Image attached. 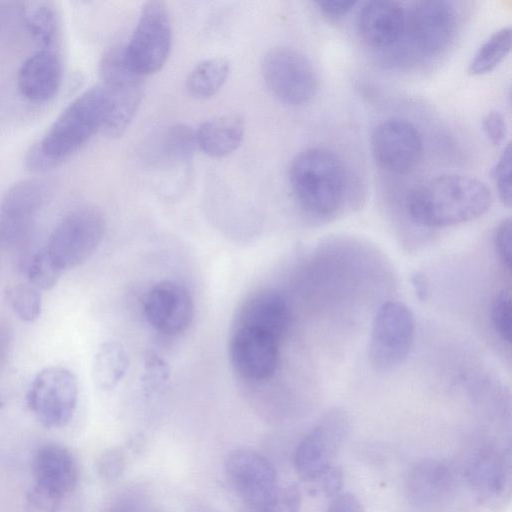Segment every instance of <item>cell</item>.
Segmentation results:
<instances>
[{"instance_id": "obj_1", "label": "cell", "mask_w": 512, "mask_h": 512, "mask_svg": "<svg viewBox=\"0 0 512 512\" xmlns=\"http://www.w3.org/2000/svg\"><path fill=\"white\" fill-rule=\"evenodd\" d=\"M490 203V191L481 181L446 174L410 190L405 207L414 224L438 228L476 219L489 209Z\"/></svg>"}, {"instance_id": "obj_2", "label": "cell", "mask_w": 512, "mask_h": 512, "mask_svg": "<svg viewBox=\"0 0 512 512\" xmlns=\"http://www.w3.org/2000/svg\"><path fill=\"white\" fill-rule=\"evenodd\" d=\"M108 108L104 87L96 85L73 100L25 156L26 167L44 172L57 167L102 129Z\"/></svg>"}, {"instance_id": "obj_3", "label": "cell", "mask_w": 512, "mask_h": 512, "mask_svg": "<svg viewBox=\"0 0 512 512\" xmlns=\"http://www.w3.org/2000/svg\"><path fill=\"white\" fill-rule=\"evenodd\" d=\"M289 181L301 207L320 217L334 215L342 207L349 184L341 158L323 147L298 153L290 165Z\"/></svg>"}, {"instance_id": "obj_4", "label": "cell", "mask_w": 512, "mask_h": 512, "mask_svg": "<svg viewBox=\"0 0 512 512\" xmlns=\"http://www.w3.org/2000/svg\"><path fill=\"white\" fill-rule=\"evenodd\" d=\"M99 71L108 99L101 131L106 137L117 138L125 133L139 109L144 91L143 76L129 66L124 46L119 45L103 55Z\"/></svg>"}, {"instance_id": "obj_5", "label": "cell", "mask_w": 512, "mask_h": 512, "mask_svg": "<svg viewBox=\"0 0 512 512\" xmlns=\"http://www.w3.org/2000/svg\"><path fill=\"white\" fill-rule=\"evenodd\" d=\"M105 230L102 211L92 205H82L57 223L44 249L63 272L85 262L99 247Z\"/></svg>"}, {"instance_id": "obj_6", "label": "cell", "mask_w": 512, "mask_h": 512, "mask_svg": "<svg viewBox=\"0 0 512 512\" xmlns=\"http://www.w3.org/2000/svg\"><path fill=\"white\" fill-rule=\"evenodd\" d=\"M171 41V22L166 5L157 0L146 2L131 38L124 46L129 66L143 77L157 72L169 56Z\"/></svg>"}, {"instance_id": "obj_7", "label": "cell", "mask_w": 512, "mask_h": 512, "mask_svg": "<svg viewBox=\"0 0 512 512\" xmlns=\"http://www.w3.org/2000/svg\"><path fill=\"white\" fill-rule=\"evenodd\" d=\"M456 29L457 14L450 2L419 1L406 11L400 41L404 40L417 57L430 59L440 55L450 45Z\"/></svg>"}, {"instance_id": "obj_8", "label": "cell", "mask_w": 512, "mask_h": 512, "mask_svg": "<svg viewBox=\"0 0 512 512\" xmlns=\"http://www.w3.org/2000/svg\"><path fill=\"white\" fill-rule=\"evenodd\" d=\"M349 418L339 408L328 411L296 448L294 467L307 485L335 466V459L348 435Z\"/></svg>"}, {"instance_id": "obj_9", "label": "cell", "mask_w": 512, "mask_h": 512, "mask_svg": "<svg viewBox=\"0 0 512 512\" xmlns=\"http://www.w3.org/2000/svg\"><path fill=\"white\" fill-rule=\"evenodd\" d=\"M414 338V318L411 310L398 301L383 304L374 318L369 358L378 371H391L407 358Z\"/></svg>"}, {"instance_id": "obj_10", "label": "cell", "mask_w": 512, "mask_h": 512, "mask_svg": "<svg viewBox=\"0 0 512 512\" xmlns=\"http://www.w3.org/2000/svg\"><path fill=\"white\" fill-rule=\"evenodd\" d=\"M262 75L270 91L288 105L307 104L318 89L312 63L291 48L277 47L268 51L262 61Z\"/></svg>"}, {"instance_id": "obj_11", "label": "cell", "mask_w": 512, "mask_h": 512, "mask_svg": "<svg viewBox=\"0 0 512 512\" xmlns=\"http://www.w3.org/2000/svg\"><path fill=\"white\" fill-rule=\"evenodd\" d=\"M26 401L30 411L43 426H65L72 419L77 406V379L64 367H46L34 377Z\"/></svg>"}, {"instance_id": "obj_12", "label": "cell", "mask_w": 512, "mask_h": 512, "mask_svg": "<svg viewBox=\"0 0 512 512\" xmlns=\"http://www.w3.org/2000/svg\"><path fill=\"white\" fill-rule=\"evenodd\" d=\"M48 193L47 183L40 179L19 181L5 192L0 200V241L4 245L23 249Z\"/></svg>"}, {"instance_id": "obj_13", "label": "cell", "mask_w": 512, "mask_h": 512, "mask_svg": "<svg viewBox=\"0 0 512 512\" xmlns=\"http://www.w3.org/2000/svg\"><path fill=\"white\" fill-rule=\"evenodd\" d=\"M281 341L264 329L234 323L229 344L234 370L250 381L270 378L279 365Z\"/></svg>"}, {"instance_id": "obj_14", "label": "cell", "mask_w": 512, "mask_h": 512, "mask_svg": "<svg viewBox=\"0 0 512 512\" xmlns=\"http://www.w3.org/2000/svg\"><path fill=\"white\" fill-rule=\"evenodd\" d=\"M465 477L478 501L487 507L507 503L511 494L510 444H486L470 458Z\"/></svg>"}, {"instance_id": "obj_15", "label": "cell", "mask_w": 512, "mask_h": 512, "mask_svg": "<svg viewBox=\"0 0 512 512\" xmlns=\"http://www.w3.org/2000/svg\"><path fill=\"white\" fill-rule=\"evenodd\" d=\"M422 138L410 121L388 119L378 124L370 137V150L375 163L386 172L406 174L420 161Z\"/></svg>"}, {"instance_id": "obj_16", "label": "cell", "mask_w": 512, "mask_h": 512, "mask_svg": "<svg viewBox=\"0 0 512 512\" xmlns=\"http://www.w3.org/2000/svg\"><path fill=\"white\" fill-rule=\"evenodd\" d=\"M224 472L229 486L245 506L266 502L280 487L272 463L252 449L230 452L224 463Z\"/></svg>"}, {"instance_id": "obj_17", "label": "cell", "mask_w": 512, "mask_h": 512, "mask_svg": "<svg viewBox=\"0 0 512 512\" xmlns=\"http://www.w3.org/2000/svg\"><path fill=\"white\" fill-rule=\"evenodd\" d=\"M144 313L155 330L165 335H177L184 332L193 320V298L181 283L161 281L148 292Z\"/></svg>"}, {"instance_id": "obj_18", "label": "cell", "mask_w": 512, "mask_h": 512, "mask_svg": "<svg viewBox=\"0 0 512 512\" xmlns=\"http://www.w3.org/2000/svg\"><path fill=\"white\" fill-rule=\"evenodd\" d=\"M455 470L445 460L427 458L415 463L407 473L405 489L409 500L420 507L442 504L456 488Z\"/></svg>"}, {"instance_id": "obj_19", "label": "cell", "mask_w": 512, "mask_h": 512, "mask_svg": "<svg viewBox=\"0 0 512 512\" xmlns=\"http://www.w3.org/2000/svg\"><path fill=\"white\" fill-rule=\"evenodd\" d=\"M406 11L397 2L368 1L357 16V29L363 41L374 48H387L400 41Z\"/></svg>"}, {"instance_id": "obj_20", "label": "cell", "mask_w": 512, "mask_h": 512, "mask_svg": "<svg viewBox=\"0 0 512 512\" xmlns=\"http://www.w3.org/2000/svg\"><path fill=\"white\" fill-rule=\"evenodd\" d=\"M60 57L51 49L39 50L20 66L17 86L20 94L30 102L43 103L58 93L62 82Z\"/></svg>"}, {"instance_id": "obj_21", "label": "cell", "mask_w": 512, "mask_h": 512, "mask_svg": "<svg viewBox=\"0 0 512 512\" xmlns=\"http://www.w3.org/2000/svg\"><path fill=\"white\" fill-rule=\"evenodd\" d=\"M32 471L35 485L61 498L74 490L79 477L78 466L71 452L56 443H47L37 449Z\"/></svg>"}, {"instance_id": "obj_22", "label": "cell", "mask_w": 512, "mask_h": 512, "mask_svg": "<svg viewBox=\"0 0 512 512\" xmlns=\"http://www.w3.org/2000/svg\"><path fill=\"white\" fill-rule=\"evenodd\" d=\"M235 323L258 327L283 339L291 324L289 303L276 290L260 291L245 301Z\"/></svg>"}, {"instance_id": "obj_23", "label": "cell", "mask_w": 512, "mask_h": 512, "mask_svg": "<svg viewBox=\"0 0 512 512\" xmlns=\"http://www.w3.org/2000/svg\"><path fill=\"white\" fill-rule=\"evenodd\" d=\"M196 132L197 146L208 156L229 155L240 145L244 122L234 114L222 115L203 122Z\"/></svg>"}, {"instance_id": "obj_24", "label": "cell", "mask_w": 512, "mask_h": 512, "mask_svg": "<svg viewBox=\"0 0 512 512\" xmlns=\"http://www.w3.org/2000/svg\"><path fill=\"white\" fill-rule=\"evenodd\" d=\"M129 368V357L118 342L108 340L97 348L92 365L95 385L102 391H111L118 386Z\"/></svg>"}, {"instance_id": "obj_25", "label": "cell", "mask_w": 512, "mask_h": 512, "mask_svg": "<svg viewBox=\"0 0 512 512\" xmlns=\"http://www.w3.org/2000/svg\"><path fill=\"white\" fill-rule=\"evenodd\" d=\"M231 69L223 57H213L199 62L187 77V90L194 98L205 99L215 95L226 82Z\"/></svg>"}, {"instance_id": "obj_26", "label": "cell", "mask_w": 512, "mask_h": 512, "mask_svg": "<svg viewBox=\"0 0 512 512\" xmlns=\"http://www.w3.org/2000/svg\"><path fill=\"white\" fill-rule=\"evenodd\" d=\"M23 20L32 38L45 49H50L57 41L59 19L51 3L29 2L23 9Z\"/></svg>"}, {"instance_id": "obj_27", "label": "cell", "mask_w": 512, "mask_h": 512, "mask_svg": "<svg viewBox=\"0 0 512 512\" xmlns=\"http://www.w3.org/2000/svg\"><path fill=\"white\" fill-rule=\"evenodd\" d=\"M511 41L510 27H503L495 31L475 53L468 67L469 74L483 75L496 68L510 52Z\"/></svg>"}, {"instance_id": "obj_28", "label": "cell", "mask_w": 512, "mask_h": 512, "mask_svg": "<svg viewBox=\"0 0 512 512\" xmlns=\"http://www.w3.org/2000/svg\"><path fill=\"white\" fill-rule=\"evenodd\" d=\"M196 145V132L187 125L177 124L166 131L161 154L170 163H183L192 157Z\"/></svg>"}, {"instance_id": "obj_29", "label": "cell", "mask_w": 512, "mask_h": 512, "mask_svg": "<svg viewBox=\"0 0 512 512\" xmlns=\"http://www.w3.org/2000/svg\"><path fill=\"white\" fill-rule=\"evenodd\" d=\"M5 297L23 322H34L41 314L42 298L39 290L31 284L17 283L7 286Z\"/></svg>"}, {"instance_id": "obj_30", "label": "cell", "mask_w": 512, "mask_h": 512, "mask_svg": "<svg viewBox=\"0 0 512 512\" xmlns=\"http://www.w3.org/2000/svg\"><path fill=\"white\" fill-rule=\"evenodd\" d=\"M62 273L44 248L34 254L27 265L29 282L39 291L51 290Z\"/></svg>"}, {"instance_id": "obj_31", "label": "cell", "mask_w": 512, "mask_h": 512, "mask_svg": "<svg viewBox=\"0 0 512 512\" xmlns=\"http://www.w3.org/2000/svg\"><path fill=\"white\" fill-rule=\"evenodd\" d=\"M301 493L296 484L279 487L275 495L266 502L245 506L243 512H299Z\"/></svg>"}, {"instance_id": "obj_32", "label": "cell", "mask_w": 512, "mask_h": 512, "mask_svg": "<svg viewBox=\"0 0 512 512\" xmlns=\"http://www.w3.org/2000/svg\"><path fill=\"white\" fill-rule=\"evenodd\" d=\"M491 322L498 337L510 345L512 334V305L507 291L498 292L491 304Z\"/></svg>"}, {"instance_id": "obj_33", "label": "cell", "mask_w": 512, "mask_h": 512, "mask_svg": "<svg viewBox=\"0 0 512 512\" xmlns=\"http://www.w3.org/2000/svg\"><path fill=\"white\" fill-rule=\"evenodd\" d=\"M169 378V366L166 361L155 352H148L144 360L142 384L148 394H152L163 387Z\"/></svg>"}, {"instance_id": "obj_34", "label": "cell", "mask_w": 512, "mask_h": 512, "mask_svg": "<svg viewBox=\"0 0 512 512\" xmlns=\"http://www.w3.org/2000/svg\"><path fill=\"white\" fill-rule=\"evenodd\" d=\"M492 178L502 204L506 207H510L512 202L510 144H507L495 164L492 171Z\"/></svg>"}, {"instance_id": "obj_35", "label": "cell", "mask_w": 512, "mask_h": 512, "mask_svg": "<svg viewBox=\"0 0 512 512\" xmlns=\"http://www.w3.org/2000/svg\"><path fill=\"white\" fill-rule=\"evenodd\" d=\"M63 498L38 486L33 485L25 499L26 512H58Z\"/></svg>"}, {"instance_id": "obj_36", "label": "cell", "mask_w": 512, "mask_h": 512, "mask_svg": "<svg viewBox=\"0 0 512 512\" xmlns=\"http://www.w3.org/2000/svg\"><path fill=\"white\" fill-rule=\"evenodd\" d=\"M124 454L119 448L106 450L98 459L96 467L99 477L105 482L117 480L124 471Z\"/></svg>"}, {"instance_id": "obj_37", "label": "cell", "mask_w": 512, "mask_h": 512, "mask_svg": "<svg viewBox=\"0 0 512 512\" xmlns=\"http://www.w3.org/2000/svg\"><path fill=\"white\" fill-rule=\"evenodd\" d=\"M311 494H322L325 497H334L340 493L343 486L342 471L334 466L324 473L319 479L307 485Z\"/></svg>"}, {"instance_id": "obj_38", "label": "cell", "mask_w": 512, "mask_h": 512, "mask_svg": "<svg viewBox=\"0 0 512 512\" xmlns=\"http://www.w3.org/2000/svg\"><path fill=\"white\" fill-rule=\"evenodd\" d=\"M511 237L512 224L510 217L503 219L497 226L494 235L495 249L504 268L511 269Z\"/></svg>"}, {"instance_id": "obj_39", "label": "cell", "mask_w": 512, "mask_h": 512, "mask_svg": "<svg viewBox=\"0 0 512 512\" xmlns=\"http://www.w3.org/2000/svg\"><path fill=\"white\" fill-rule=\"evenodd\" d=\"M481 128L487 139L494 145H500L505 140L507 125L502 114L496 110L487 112L481 121Z\"/></svg>"}, {"instance_id": "obj_40", "label": "cell", "mask_w": 512, "mask_h": 512, "mask_svg": "<svg viewBox=\"0 0 512 512\" xmlns=\"http://www.w3.org/2000/svg\"><path fill=\"white\" fill-rule=\"evenodd\" d=\"M324 512H364L361 502L350 493H339L333 497L330 505Z\"/></svg>"}, {"instance_id": "obj_41", "label": "cell", "mask_w": 512, "mask_h": 512, "mask_svg": "<svg viewBox=\"0 0 512 512\" xmlns=\"http://www.w3.org/2000/svg\"><path fill=\"white\" fill-rule=\"evenodd\" d=\"M318 9L329 17H340L347 14L356 5V1L351 0H325L315 3Z\"/></svg>"}, {"instance_id": "obj_42", "label": "cell", "mask_w": 512, "mask_h": 512, "mask_svg": "<svg viewBox=\"0 0 512 512\" xmlns=\"http://www.w3.org/2000/svg\"><path fill=\"white\" fill-rule=\"evenodd\" d=\"M13 332L9 323L0 321V373L2 372L12 345Z\"/></svg>"}, {"instance_id": "obj_43", "label": "cell", "mask_w": 512, "mask_h": 512, "mask_svg": "<svg viewBox=\"0 0 512 512\" xmlns=\"http://www.w3.org/2000/svg\"><path fill=\"white\" fill-rule=\"evenodd\" d=\"M410 281L417 298L421 301L426 300L429 295V285L425 275L419 271H414L411 274Z\"/></svg>"}]
</instances>
